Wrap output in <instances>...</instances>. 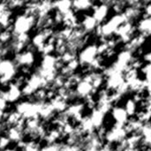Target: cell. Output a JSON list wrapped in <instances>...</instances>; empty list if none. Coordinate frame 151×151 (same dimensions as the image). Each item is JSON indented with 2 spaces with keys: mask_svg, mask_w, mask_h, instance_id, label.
Segmentation results:
<instances>
[{
  "mask_svg": "<svg viewBox=\"0 0 151 151\" xmlns=\"http://www.w3.org/2000/svg\"><path fill=\"white\" fill-rule=\"evenodd\" d=\"M85 104L82 102H73L71 104H68V107L66 111H65V114L73 121L79 124L82 118L84 117L83 111L85 109Z\"/></svg>",
  "mask_w": 151,
  "mask_h": 151,
  "instance_id": "5bb4252c",
  "label": "cell"
},
{
  "mask_svg": "<svg viewBox=\"0 0 151 151\" xmlns=\"http://www.w3.org/2000/svg\"><path fill=\"white\" fill-rule=\"evenodd\" d=\"M27 2L25 1H21V0H12L7 2L8 7L12 10V9H17V8H21V7H25Z\"/></svg>",
  "mask_w": 151,
  "mask_h": 151,
  "instance_id": "b9f144b4",
  "label": "cell"
},
{
  "mask_svg": "<svg viewBox=\"0 0 151 151\" xmlns=\"http://www.w3.org/2000/svg\"><path fill=\"white\" fill-rule=\"evenodd\" d=\"M7 101L5 99L4 96V90H0V111H4L6 106H7Z\"/></svg>",
  "mask_w": 151,
  "mask_h": 151,
  "instance_id": "7dc6e473",
  "label": "cell"
},
{
  "mask_svg": "<svg viewBox=\"0 0 151 151\" xmlns=\"http://www.w3.org/2000/svg\"><path fill=\"white\" fill-rule=\"evenodd\" d=\"M53 2L51 1H38L36 7L35 18H43L50 15V12L53 10Z\"/></svg>",
  "mask_w": 151,
  "mask_h": 151,
  "instance_id": "cb8c5ba5",
  "label": "cell"
},
{
  "mask_svg": "<svg viewBox=\"0 0 151 151\" xmlns=\"http://www.w3.org/2000/svg\"><path fill=\"white\" fill-rule=\"evenodd\" d=\"M35 60V56L33 50L26 49L19 53L15 54L14 63L17 66H20L22 68H29L33 65Z\"/></svg>",
  "mask_w": 151,
  "mask_h": 151,
  "instance_id": "4fadbf2b",
  "label": "cell"
},
{
  "mask_svg": "<svg viewBox=\"0 0 151 151\" xmlns=\"http://www.w3.org/2000/svg\"><path fill=\"white\" fill-rule=\"evenodd\" d=\"M136 31L139 34L149 36L151 32V17L144 15L142 19H139L136 24Z\"/></svg>",
  "mask_w": 151,
  "mask_h": 151,
  "instance_id": "4316f807",
  "label": "cell"
},
{
  "mask_svg": "<svg viewBox=\"0 0 151 151\" xmlns=\"http://www.w3.org/2000/svg\"><path fill=\"white\" fill-rule=\"evenodd\" d=\"M63 65H64L60 62L58 56H55L53 54L42 56L36 73L41 75L50 86Z\"/></svg>",
  "mask_w": 151,
  "mask_h": 151,
  "instance_id": "6da1fadb",
  "label": "cell"
},
{
  "mask_svg": "<svg viewBox=\"0 0 151 151\" xmlns=\"http://www.w3.org/2000/svg\"><path fill=\"white\" fill-rule=\"evenodd\" d=\"M150 37H151V32H150Z\"/></svg>",
  "mask_w": 151,
  "mask_h": 151,
  "instance_id": "11a10c76",
  "label": "cell"
},
{
  "mask_svg": "<svg viewBox=\"0 0 151 151\" xmlns=\"http://www.w3.org/2000/svg\"><path fill=\"white\" fill-rule=\"evenodd\" d=\"M17 65L8 58H0V84L9 85L16 78Z\"/></svg>",
  "mask_w": 151,
  "mask_h": 151,
  "instance_id": "8992f818",
  "label": "cell"
},
{
  "mask_svg": "<svg viewBox=\"0 0 151 151\" xmlns=\"http://www.w3.org/2000/svg\"><path fill=\"white\" fill-rule=\"evenodd\" d=\"M140 134L142 135V138H146L151 136V124L150 123H146L143 124L141 131H140Z\"/></svg>",
  "mask_w": 151,
  "mask_h": 151,
  "instance_id": "ee69618b",
  "label": "cell"
},
{
  "mask_svg": "<svg viewBox=\"0 0 151 151\" xmlns=\"http://www.w3.org/2000/svg\"><path fill=\"white\" fill-rule=\"evenodd\" d=\"M17 145L21 150V151H42V148L40 147L39 143H37L35 141H30V142L22 141L19 142Z\"/></svg>",
  "mask_w": 151,
  "mask_h": 151,
  "instance_id": "8d00e7d4",
  "label": "cell"
},
{
  "mask_svg": "<svg viewBox=\"0 0 151 151\" xmlns=\"http://www.w3.org/2000/svg\"><path fill=\"white\" fill-rule=\"evenodd\" d=\"M4 91V96L7 103H16L18 102L22 95V88L13 81L7 86V88Z\"/></svg>",
  "mask_w": 151,
  "mask_h": 151,
  "instance_id": "ac0fdd59",
  "label": "cell"
},
{
  "mask_svg": "<svg viewBox=\"0 0 151 151\" xmlns=\"http://www.w3.org/2000/svg\"><path fill=\"white\" fill-rule=\"evenodd\" d=\"M4 124L8 127H19L25 128V122L26 120L16 111H12L11 112H8L4 115Z\"/></svg>",
  "mask_w": 151,
  "mask_h": 151,
  "instance_id": "ffe728a7",
  "label": "cell"
},
{
  "mask_svg": "<svg viewBox=\"0 0 151 151\" xmlns=\"http://www.w3.org/2000/svg\"><path fill=\"white\" fill-rule=\"evenodd\" d=\"M13 38V34L11 28L0 30V44H10Z\"/></svg>",
  "mask_w": 151,
  "mask_h": 151,
  "instance_id": "74e56055",
  "label": "cell"
},
{
  "mask_svg": "<svg viewBox=\"0 0 151 151\" xmlns=\"http://www.w3.org/2000/svg\"><path fill=\"white\" fill-rule=\"evenodd\" d=\"M127 21L128 20L123 12L115 13L105 22L98 25L97 28L95 31V34L96 35V36L100 37L101 40L111 38L112 35H116L118 28Z\"/></svg>",
  "mask_w": 151,
  "mask_h": 151,
  "instance_id": "7a4b0ae2",
  "label": "cell"
},
{
  "mask_svg": "<svg viewBox=\"0 0 151 151\" xmlns=\"http://www.w3.org/2000/svg\"><path fill=\"white\" fill-rule=\"evenodd\" d=\"M48 88H50V84L35 72L27 79L26 83L22 87V95L31 96H34L39 89Z\"/></svg>",
  "mask_w": 151,
  "mask_h": 151,
  "instance_id": "277c9868",
  "label": "cell"
},
{
  "mask_svg": "<svg viewBox=\"0 0 151 151\" xmlns=\"http://www.w3.org/2000/svg\"><path fill=\"white\" fill-rule=\"evenodd\" d=\"M111 118L115 121L116 125L125 127L129 120V116L127 113L125 108L122 106L114 105L111 111Z\"/></svg>",
  "mask_w": 151,
  "mask_h": 151,
  "instance_id": "d6986e66",
  "label": "cell"
},
{
  "mask_svg": "<svg viewBox=\"0 0 151 151\" xmlns=\"http://www.w3.org/2000/svg\"><path fill=\"white\" fill-rule=\"evenodd\" d=\"M25 134L29 135L32 139H44L47 130L39 118L27 119L25 122Z\"/></svg>",
  "mask_w": 151,
  "mask_h": 151,
  "instance_id": "52a82bcc",
  "label": "cell"
},
{
  "mask_svg": "<svg viewBox=\"0 0 151 151\" xmlns=\"http://www.w3.org/2000/svg\"><path fill=\"white\" fill-rule=\"evenodd\" d=\"M94 2L90 0H75L73 2V10L74 12H84L93 9Z\"/></svg>",
  "mask_w": 151,
  "mask_h": 151,
  "instance_id": "1f68e13d",
  "label": "cell"
},
{
  "mask_svg": "<svg viewBox=\"0 0 151 151\" xmlns=\"http://www.w3.org/2000/svg\"><path fill=\"white\" fill-rule=\"evenodd\" d=\"M42 102L36 101H22L17 104L15 111L25 119L39 118V111ZM40 119V118H39Z\"/></svg>",
  "mask_w": 151,
  "mask_h": 151,
  "instance_id": "5b68a950",
  "label": "cell"
},
{
  "mask_svg": "<svg viewBox=\"0 0 151 151\" xmlns=\"http://www.w3.org/2000/svg\"><path fill=\"white\" fill-rule=\"evenodd\" d=\"M81 147L80 145H71V144H62L60 151H81Z\"/></svg>",
  "mask_w": 151,
  "mask_h": 151,
  "instance_id": "bcb514c9",
  "label": "cell"
},
{
  "mask_svg": "<svg viewBox=\"0 0 151 151\" xmlns=\"http://www.w3.org/2000/svg\"><path fill=\"white\" fill-rule=\"evenodd\" d=\"M134 59V52L129 50L124 49L117 54L116 60L111 65L117 71L125 73V72L130 67L133 60Z\"/></svg>",
  "mask_w": 151,
  "mask_h": 151,
  "instance_id": "30bf717a",
  "label": "cell"
},
{
  "mask_svg": "<svg viewBox=\"0 0 151 151\" xmlns=\"http://www.w3.org/2000/svg\"><path fill=\"white\" fill-rule=\"evenodd\" d=\"M53 8L56 10V12H58L63 14L73 9V2L69 0L55 1L53 2Z\"/></svg>",
  "mask_w": 151,
  "mask_h": 151,
  "instance_id": "836d02e7",
  "label": "cell"
},
{
  "mask_svg": "<svg viewBox=\"0 0 151 151\" xmlns=\"http://www.w3.org/2000/svg\"><path fill=\"white\" fill-rule=\"evenodd\" d=\"M143 126V123H142L136 117L130 118L127 125L125 126L126 130L128 134H140V131Z\"/></svg>",
  "mask_w": 151,
  "mask_h": 151,
  "instance_id": "4dcf8cb0",
  "label": "cell"
},
{
  "mask_svg": "<svg viewBox=\"0 0 151 151\" xmlns=\"http://www.w3.org/2000/svg\"><path fill=\"white\" fill-rule=\"evenodd\" d=\"M11 142H15L19 143L22 141H24V136H25V131L23 127H7L6 130V134H5Z\"/></svg>",
  "mask_w": 151,
  "mask_h": 151,
  "instance_id": "44dd1931",
  "label": "cell"
},
{
  "mask_svg": "<svg viewBox=\"0 0 151 151\" xmlns=\"http://www.w3.org/2000/svg\"><path fill=\"white\" fill-rule=\"evenodd\" d=\"M98 22L96 20V19L91 15H85L81 21L80 22L81 28L87 34H90L96 31V29L98 27Z\"/></svg>",
  "mask_w": 151,
  "mask_h": 151,
  "instance_id": "7402d4cb",
  "label": "cell"
},
{
  "mask_svg": "<svg viewBox=\"0 0 151 151\" xmlns=\"http://www.w3.org/2000/svg\"><path fill=\"white\" fill-rule=\"evenodd\" d=\"M124 108L128 114L129 118H134L136 116L138 112V104L133 99V98H128L124 105Z\"/></svg>",
  "mask_w": 151,
  "mask_h": 151,
  "instance_id": "d590c367",
  "label": "cell"
},
{
  "mask_svg": "<svg viewBox=\"0 0 151 151\" xmlns=\"http://www.w3.org/2000/svg\"><path fill=\"white\" fill-rule=\"evenodd\" d=\"M135 117L143 124L150 123L151 121V112H150L147 110H143L142 109V111H138Z\"/></svg>",
  "mask_w": 151,
  "mask_h": 151,
  "instance_id": "ab89813d",
  "label": "cell"
},
{
  "mask_svg": "<svg viewBox=\"0 0 151 151\" xmlns=\"http://www.w3.org/2000/svg\"><path fill=\"white\" fill-rule=\"evenodd\" d=\"M2 130H3V126L0 124V135H1V133H2Z\"/></svg>",
  "mask_w": 151,
  "mask_h": 151,
  "instance_id": "db71d44e",
  "label": "cell"
},
{
  "mask_svg": "<svg viewBox=\"0 0 151 151\" xmlns=\"http://www.w3.org/2000/svg\"><path fill=\"white\" fill-rule=\"evenodd\" d=\"M61 147H62V143L59 142L46 144L42 148V151H60Z\"/></svg>",
  "mask_w": 151,
  "mask_h": 151,
  "instance_id": "7bdbcfd3",
  "label": "cell"
},
{
  "mask_svg": "<svg viewBox=\"0 0 151 151\" xmlns=\"http://www.w3.org/2000/svg\"><path fill=\"white\" fill-rule=\"evenodd\" d=\"M56 112L54 111L51 104L50 102H42L41 107H40V111H39V118L40 119H42V120H50L53 119Z\"/></svg>",
  "mask_w": 151,
  "mask_h": 151,
  "instance_id": "83f0119b",
  "label": "cell"
},
{
  "mask_svg": "<svg viewBox=\"0 0 151 151\" xmlns=\"http://www.w3.org/2000/svg\"><path fill=\"white\" fill-rule=\"evenodd\" d=\"M30 42H31V38L28 34L13 35V38L9 45L11 50L14 51L16 54L26 50L27 45L30 43Z\"/></svg>",
  "mask_w": 151,
  "mask_h": 151,
  "instance_id": "2e32d148",
  "label": "cell"
},
{
  "mask_svg": "<svg viewBox=\"0 0 151 151\" xmlns=\"http://www.w3.org/2000/svg\"><path fill=\"white\" fill-rule=\"evenodd\" d=\"M77 127L84 135H88V134H93L96 132V129H95L88 115L84 116L82 118V119L81 120V122L77 125Z\"/></svg>",
  "mask_w": 151,
  "mask_h": 151,
  "instance_id": "f546056e",
  "label": "cell"
},
{
  "mask_svg": "<svg viewBox=\"0 0 151 151\" xmlns=\"http://www.w3.org/2000/svg\"><path fill=\"white\" fill-rule=\"evenodd\" d=\"M4 115H5V113H4V111H0V124H1V122L4 119Z\"/></svg>",
  "mask_w": 151,
  "mask_h": 151,
  "instance_id": "816d5d0a",
  "label": "cell"
},
{
  "mask_svg": "<svg viewBox=\"0 0 151 151\" xmlns=\"http://www.w3.org/2000/svg\"><path fill=\"white\" fill-rule=\"evenodd\" d=\"M144 60H145L147 63H151V49L149 52H147V53L144 55Z\"/></svg>",
  "mask_w": 151,
  "mask_h": 151,
  "instance_id": "f907efd6",
  "label": "cell"
},
{
  "mask_svg": "<svg viewBox=\"0 0 151 151\" xmlns=\"http://www.w3.org/2000/svg\"><path fill=\"white\" fill-rule=\"evenodd\" d=\"M111 5L109 4L108 1L105 2H101L99 4H95L93 6V12L92 16L96 19V20L98 22V24H102L105 22L108 19L110 10H111Z\"/></svg>",
  "mask_w": 151,
  "mask_h": 151,
  "instance_id": "9a60e30c",
  "label": "cell"
},
{
  "mask_svg": "<svg viewBox=\"0 0 151 151\" xmlns=\"http://www.w3.org/2000/svg\"><path fill=\"white\" fill-rule=\"evenodd\" d=\"M0 30H1V28H0Z\"/></svg>",
  "mask_w": 151,
  "mask_h": 151,
  "instance_id": "6f0895ef",
  "label": "cell"
},
{
  "mask_svg": "<svg viewBox=\"0 0 151 151\" xmlns=\"http://www.w3.org/2000/svg\"><path fill=\"white\" fill-rule=\"evenodd\" d=\"M74 91L77 96V98L81 99H86L90 96H94L95 94V89L92 86V84L82 79L75 87H74Z\"/></svg>",
  "mask_w": 151,
  "mask_h": 151,
  "instance_id": "e0dca14e",
  "label": "cell"
},
{
  "mask_svg": "<svg viewBox=\"0 0 151 151\" xmlns=\"http://www.w3.org/2000/svg\"><path fill=\"white\" fill-rule=\"evenodd\" d=\"M50 104H51L54 111L58 114H60V113H64L67 107H68V102L66 100H65L64 98L60 97L59 96L56 95L51 100L49 101Z\"/></svg>",
  "mask_w": 151,
  "mask_h": 151,
  "instance_id": "484cf974",
  "label": "cell"
},
{
  "mask_svg": "<svg viewBox=\"0 0 151 151\" xmlns=\"http://www.w3.org/2000/svg\"><path fill=\"white\" fill-rule=\"evenodd\" d=\"M2 151H19V150H17L16 149H10V148H8V149H6V150H2Z\"/></svg>",
  "mask_w": 151,
  "mask_h": 151,
  "instance_id": "f5cc1de1",
  "label": "cell"
},
{
  "mask_svg": "<svg viewBox=\"0 0 151 151\" xmlns=\"http://www.w3.org/2000/svg\"><path fill=\"white\" fill-rule=\"evenodd\" d=\"M113 106L114 104L111 100V92L106 88L100 89L96 99V109L106 115L108 112H111Z\"/></svg>",
  "mask_w": 151,
  "mask_h": 151,
  "instance_id": "7c38bea8",
  "label": "cell"
},
{
  "mask_svg": "<svg viewBox=\"0 0 151 151\" xmlns=\"http://www.w3.org/2000/svg\"><path fill=\"white\" fill-rule=\"evenodd\" d=\"M88 116L92 121V124H93L96 131L104 127V119H105V114L103 113L102 111H100L98 109L96 108L93 111H91V112Z\"/></svg>",
  "mask_w": 151,
  "mask_h": 151,
  "instance_id": "f1b7e54d",
  "label": "cell"
},
{
  "mask_svg": "<svg viewBox=\"0 0 151 151\" xmlns=\"http://www.w3.org/2000/svg\"><path fill=\"white\" fill-rule=\"evenodd\" d=\"M128 134L124 126L114 124L113 127H111L110 129H107L104 135V141L106 142V143H109L111 145L119 144L124 142Z\"/></svg>",
  "mask_w": 151,
  "mask_h": 151,
  "instance_id": "9c48e42d",
  "label": "cell"
},
{
  "mask_svg": "<svg viewBox=\"0 0 151 151\" xmlns=\"http://www.w3.org/2000/svg\"><path fill=\"white\" fill-rule=\"evenodd\" d=\"M143 12H144L145 16L151 17V2L146 3V4L144 5V8H143Z\"/></svg>",
  "mask_w": 151,
  "mask_h": 151,
  "instance_id": "681fc988",
  "label": "cell"
},
{
  "mask_svg": "<svg viewBox=\"0 0 151 151\" xmlns=\"http://www.w3.org/2000/svg\"><path fill=\"white\" fill-rule=\"evenodd\" d=\"M135 31L136 26L134 24V22L127 21L118 28L115 35L119 42H122L126 45L135 35Z\"/></svg>",
  "mask_w": 151,
  "mask_h": 151,
  "instance_id": "8fae6325",
  "label": "cell"
},
{
  "mask_svg": "<svg viewBox=\"0 0 151 151\" xmlns=\"http://www.w3.org/2000/svg\"><path fill=\"white\" fill-rule=\"evenodd\" d=\"M62 24L65 27L70 28H77L80 27V21L76 15V12L72 9L65 13H63V22Z\"/></svg>",
  "mask_w": 151,
  "mask_h": 151,
  "instance_id": "603a6c76",
  "label": "cell"
},
{
  "mask_svg": "<svg viewBox=\"0 0 151 151\" xmlns=\"http://www.w3.org/2000/svg\"><path fill=\"white\" fill-rule=\"evenodd\" d=\"M11 141L6 135H0V151L8 149Z\"/></svg>",
  "mask_w": 151,
  "mask_h": 151,
  "instance_id": "f6af8a7d",
  "label": "cell"
},
{
  "mask_svg": "<svg viewBox=\"0 0 151 151\" xmlns=\"http://www.w3.org/2000/svg\"><path fill=\"white\" fill-rule=\"evenodd\" d=\"M9 9L7 2H0V19L3 16V14Z\"/></svg>",
  "mask_w": 151,
  "mask_h": 151,
  "instance_id": "c3c4849f",
  "label": "cell"
},
{
  "mask_svg": "<svg viewBox=\"0 0 151 151\" xmlns=\"http://www.w3.org/2000/svg\"><path fill=\"white\" fill-rule=\"evenodd\" d=\"M146 39H147V36L146 35L138 33L137 35H135L131 39V41L128 43H127L125 45V49L129 50L132 52H134L135 50H139L144 44V42H146Z\"/></svg>",
  "mask_w": 151,
  "mask_h": 151,
  "instance_id": "d4e9b609",
  "label": "cell"
},
{
  "mask_svg": "<svg viewBox=\"0 0 151 151\" xmlns=\"http://www.w3.org/2000/svg\"><path fill=\"white\" fill-rule=\"evenodd\" d=\"M36 18L26 13L18 15L12 21L11 29L13 35L28 34V32L35 27Z\"/></svg>",
  "mask_w": 151,
  "mask_h": 151,
  "instance_id": "3957f363",
  "label": "cell"
},
{
  "mask_svg": "<svg viewBox=\"0 0 151 151\" xmlns=\"http://www.w3.org/2000/svg\"><path fill=\"white\" fill-rule=\"evenodd\" d=\"M97 57H99L98 49L97 44L95 43L85 45L77 54V58L80 65L86 67H88Z\"/></svg>",
  "mask_w": 151,
  "mask_h": 151,
  "instance_id": "ba28073f",
  "label": "cell"
},
{
  "mask_svg": "<svg viewBox=\"0 0 151 151\" xmlns=\"http://www.w3.org/2000/svg\"><path fill=\"white\" fill-rule=\"evenodd\" d=\"M61 137H62V134H61L60 130L58 127H55V128H52V129L47 131V134L43 140L47 142V144H50V143L58 142V141L60 140Z\"/></svg>",
  "mask_w": 151,
  "mask_h": 151,
  "instance_id": "d6a6232c",
  "label": "cell"
},
{
  "mask_svg": "<svg viewBox=\"0 0 151 151\" xmlns=\"http://www.w3.org/2000/svg\"><path fill=\"white\" fill-rule=\"evenodd\" d=\"M34 96H35L36 102H45V100L48 99V97H47V88L39 89L34 95Z\"/></svg>",
  "mask_w": 151,
  "mask_h": 151,
  "instance_id": "60d3db41",
  "label": "cell"
},
{
  "mask_svg": "<svg viewBox=\"0 0 151 151\" xmlns=\"http://www.w3.org/2000/svg\"><path fill=\"white\" fill-rule=\"evenodd\" d=\"M150 124H151V121H150Z\"/></svg>",
  "mask_w": 151,
  "mask_h": 151,
  "instance_id": "9f6ffc18",
  "label": "cell"
},
{
  "mask_svg": "<svg viewBox=\"0 0 151 151\" xmlns=\"http://www.w3.org/2000/svg\"><path fill=\"white\" fill-rule=\"evenodd\" d=\"M77 54L78 53H76V52H73V51H71V50H66L65 52H64L63 54L58 56V58H59L60 62L63 65H66L69 62L73 61V59L77 58Z\"/></svg>",
  "mask_w": 151,
  "mask_h": 151,
  "instance_id": "f35d334b",
  "label": "cell"
},
{
  "mask_svg": "<svg viewBox=\"0 0 151 151\" xmlns=\"http://www.w3.org/2000/svg\"><path fill=\"white\" fill-rule=\"evenodd\" d=\"M142 135L140 134H128L127 139L125 140L126 147L129 148H140V145H142Z\"/></svg>",
  "mask_w": 151,
  "mask_h": 151,
  "instance_id": "e575fe53",
  "label": "cell"
}]
</instances>
